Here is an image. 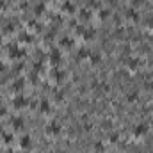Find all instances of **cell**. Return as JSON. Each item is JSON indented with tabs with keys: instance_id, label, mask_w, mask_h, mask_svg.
I'll list each match as a JSON object with an SVG mask.
<instances>
[{
	"instance_id": "obj_9",
	"label": "cell",
	"mask_w": 153,
	"mask_h": 153,
	"mask_svg": "<svg viewBox=\"0 0 153 153\" xmlns=\"http://www.w3.org/2000/svg\"><path fill=\"white\" fill-rule=\"evenodd\" d=\"M126 66H128L130 70H135V68L139 66V59H137V57H130L128 62H126Z\"/></svg>"
},
{
	"instance_id": "obj_12",
	"label": "cell",
	"mask_w": 153,
	"mask_h": 153,
	"mask_svg": "<svg viewBox=\"0 0 153 153\" xmlns=\"http://www.w3.org/2000/svg\"><path fill=\"white\" fill-rule=\"evenodd\" d=\"M137 98H139V93H137L135 89L130 91V93H126V100H128V102H135Z\"/></svg>"
},
{
	"instance_id": "obj_1",
	"label": "cell",
	"mask_w": 153,
	"mask_h": 153,
	"mask_svg": "<svg viewBox=\"0 0 153 153\" xmlns=\"http://www.w3.org/2000/svg\"><path fill=\"white\" fill-rule=\"evenodd\" d=\"M61 130H62V125H61L57 119H52V121L46 125V132H48V134H52V135L61 134Z\"/></svg>"
},
{
	"instance_id": "obj_22",
	"label": "cell",
	"mask_w": 153,
	"mask_h": 153,
	"mask_svg": "<svg viewBox=\"0 0 153 153\" xmlns=\"http://www.w3.org/2000/svg\"><path fill=\"white\" fill-rule=\"evenodd\" d=\"M146 23H148V27H153V14H152V16H150V20H148Z\"/></svg>"
},
{
	"instance_id": "obj_18",
	"label": "cell",
	"mask_w": 153,
	"mask_h": 153,
	"mask_svg": "<svg viewBox=\"0 0 153 153\" xmlns=\"http://www.w3.org/2000/svg\"><path fill=\"white\" fill-rule=\"evenodd\" d=\"M45 11V4H38V7H36V14H41Z\"/></svg>"
},
{
	"instance_id": "obj_7",
	"label": "cell",
	"mask_w": 153,
	"mask_h": 153,
	"mask_svg": "<svg viewBox=\"0 0 153 153\" xmlns=\"http://www.w3.org/2000/svg\"><path fill=\"white\" fill-rule=\"evenodd\" d=\"M62 11H64V13H73L75 7H73V4H71L70 0H64V4H62Z\"/></svg>"
},
{
	"instance_id": "obj_6",
	"label": "cell",
	"mask_w": 153,
	"mask_h": 153,
	"mask_svg": "<svg viewBox=\"0 0 153 153\" xmlns=\"http://www.w3.org/2000/svg\"><path fill=\"white\" fill-rule=\"evenodd\" d=\"M94 29L91 27V29H84V32H82V36H84V39H93L94 38Z\"/></svg>"
},
{
	"instance_id": "obj_23",
	"label": "cell",
	"mask_w": 153,
	"mask_h": 153,
	"mask_svg": "<svg viewBox=\"0 0 153 153\" xmlns=\"http://www.w3.org/2000/svg\"><path fill=\"white\" fill-rule=\"evenodd\" d=\"M139 2H143V0H134V5H135V4H139Z\"/></svg>"
},
{
	"instance_id": "obj_15",
	"label": "cell",
	"mask_w": 153,
	"mask_h": 153,
	"mask_svg": "<svg viewBox=\"0 0 153 153\" xmlns=\"http://www.w3.org/2000/svg\"><path fill=\"white\" fill-rule=\"evenodd\" d=\"M80 16L85 20V18H89L91 16V13H89V9H80Z\"/></svg>"
},
{
	"instance_id": "obj_2",
	"label": "cell",
	"mask_w": 153,
	"mask_h": 153,
	"mask_svg": "<svg viewBox=\"0 0 153 153\" xmlns=\"http://www.w3.org/2000/svg\"><path fill=\"white\" fill-rule=\"evenodd\" d=\"M144 134H148V125L146 123H137L134 126V135L135 137H143Z\"/></svg>"
},
{
	"instance_id": "obj_25",
	"label": "cell",
	"mask_w": 153,
	"mask_h": 153,
	"mask_svg": "<svg viewBox=\"0 0 153 153\" xmlns=\"http://www.w3.org/2000/svg\"><path fill=\"white\" fill-rule=\"evenodd\" d=\"M135 153H141V152H135Z\"/></svg>"
},
{
	"instance_id": "obj_14",
	"label": "cell",
	"mask_w": 153,
	"mask_h": 153,
	"mask_svg": "<svg viewBox=\"0 0 153 153\" xmlns=\"http://www.w3.org/2000/svg\"><path fill=\"white\" fill-rule=\"evenodd\" d=\"M13 126H14V128H22V126H23V121H22L20 117H14V121H13Z\"/></svg>"
},
{
	"instance_id": "obj_8",
	"label": "cell",
	"mask_w": 153,
	"mask_h": 153,
	"mask_svg": "<svg viewBox=\"0 0 153 153\" xmlns=\"http://www.w3.org/2000/svg\"><path fill=\"white\" fill-rule=\"evenodd\" d=\"M89 61H91L93 64H98V62L102 61V55H100L98 52H91V55H89Z\"/></svg>"
},
{
	"instance_id": "obj_10",
	"label": "cell",
	"mask_w": 153,
	"mask_h": 153,
	"mask_svg": "<svg viewBox=\"0 0 153 153\" xmlns=\"http://www.w3.org/2000/svg\"><path fill=\"white\" fill-rule=\"evenodd\" d=\"M89 55H91V50L89 48H80L78 50V57L80 59H89Z\"/></svg>"
},
{
	"instance_id": "obj_16",
	"label": "cell",
	"mask_w": 153,
	"mask_h": 153,
	"mask_svg": "<svg viewBox=\"0 0 153 153\" xmlns=\"http://www.w3.org/2000/svg\"><path fill=\"white\" fill-rule=\"evenodd\" d=\"M94 148H96V152H98V153H102V152H103V143H100V141H98V143L94 144Z\"/></svg>"
},
{
	"instance_id": "obj_5",
	"label": "cell",
	"mask_w": 153,
	"mask_h": 153,
	"mask_svg": "<svg viewBox=\"0 0 153 153\" xmlns=\"http://www.w3.org/2000/svg\"><path fill=\"white\" fill-rule=\"evenodd\" d=\"M126 16H128L130 20H134V22H135V20H139V13H137V11H135L134 7L126 9Z\"/></svg>"
},
{
	"instance_id": "obj_21",
	"label": "cell",
	"mask_w": 153,
	"mask_h": 153,
	"mask_svg": "<svg viewBox=\"0 0 153 153\" xmlns=\"http://www.w3.org/2000/svg\"><path fill=\"white\" fill-rule=\"evenodd\" d=\"M109 139H111V141H112V143H116V141H117V134H116V132H112V134H111V137H109Z\"/></svg>"
},
{
	"instance_id": "obj_4",
	"label": "cell",
	"mask_w": 153,
	"mask_h": 153,
	"mask_svg": "<svg viewBox=\"0 0 153 153\" xmlns=\"http://www.w3.org/2000/svg\"><path fill=\"white\" fill-rule=\"evenodd\" d=\"M27 105V98L25 96H16L14 98V107L16 109H22V107H25Z\"/></svg>"
},
{
	"instance_id": "obj_3",
	"label": "cell",
	"mask_w": 153,
	"mask_h": 153,
	"mask_svg": "<svg viewBox=\"0 0 153 153\" xmlns=\"http://www.w3.org/2000/svg\"><path fill=\"white\" fill-rule=\"evenodd\" d=\"M61 59H62V55H61L59 48H52V52H50V61H52L53 64H57V62H61Z\"/></svg>"
},
{
	"instance_id": "obj_17",
	"label": "cell",
	"mask_w": 153,
	"mask_h": 153,
	"mask_svg": "<svg viewBox=\"0 0 153 153\" xmlns=\"http://www.w3.org/2000/svg\"><path fill=\"white\" fill-rule=\"evenodd\" d=\"M109 14H111L109 9H102V11H100V16H102V18H109Z\"/></svg>"
},
{
	"instance_id": "obj_11",
	"label": "cell",
	"mask_w": 153,
	"mask_h": 153,
	"mask_svg": "<svg viewBox=\"0 0 153 153\" xmlns=\"http://www.w3.org/2000/svg\"><path fill=\"white\" fill-rule=\"evenodd\" d=\"M30 143H32V141H30V137H29V135H23V137L20 139L22 148H30Z\"/></svg>"
},
{
	"instance_id": "obj_24",
	"label": "cell",
	"mask_w": 153,
	"mask_h": 153,
	"mask_svg": "<svg viewBox=\"0 0 153 153\" xmlns=\"http://www.w3.org/2000/svg\"><path fill=\"white\" fill-rule=\"evenodd\" d=\"M107 2H111V4H114V2H116V0H107Z\"/></svg>"
},
{
	"instance_id": "obj_19",
	"label": "cell",
	"mask_w": 153,
	"mask_h": 153,
	"mask_svg": "<svg viewBox=\"0 0 153 153\" xmlns=\"http://www.w3.org/2000/svg\"><path fill=\"white\" fill-rule=\"evenodd\" d=\"M53 75H55L57 80H62V78H64V73H61V71H53Z\"/></svg>"
},
{
	"instance_id": "obj_13",
	"label": "cell",
	"mask_w": 153,
	"mask_h": 153,
	"mask_svg": "<svg viewBox=\"0 0 153 153\" xmlns=\"http://www.w3.org/2000/svg\"><path fill=\"white\" fill-rule=\"evenodd\" d=\"M39 111H41V112H48V111H50V103H48L46 100H41V103H39Z\"/></svg>"
},
{
	"instance_id": "obj_20",
	"label": "cell",
	"mask_w": 153,
	"mask_h": 153,
	"mask_svg": "<svg viewBox=\"0 0 153 153\" xmlns=\"http://www.w3.org/2000/svg\"><path fill=\"white\" fill-rule=\"evenodd\" d=\"M61 43H62V45H64V46H70V45H71V39L64 38V39H62V41H61Z\"/></svg>"
}]
</instances>
